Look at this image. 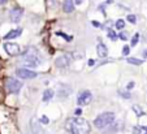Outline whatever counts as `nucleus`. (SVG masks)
Masks as SVG:
<instances>
[{
  "mask_svg": "<svg viewBox=\"0 0 147 134\" xmlns=\"http://www.w3.org/2000/svg\"><path fill=\"white\" fill-rule=\"evenodd\" d=\"M65 128L72 134H89L90 133V124L85 119L74 117L69 119L65 124Z\"/></svg>",
  "mask_w": 147,
  "mask_h": 134,
  "instance_id": "nucleus-1",
  "label": "nucleus"
},
{
  "mask_svg": "<svg viewBox=\"0 0 147 134\" xmlns=\"http://www.w3.org/2000/svg\"><path fill=\"white\" fill-rule=\"evenodd\" d=\"M24 61L30 67H38L42 63V56L35 47H30L24 52Z\"/></svg>",
  "mask_w": 147,
  "mask_h": 134,
  "instance_id": "nucleus-2",
  "label": "nucleus"
},
{
  "mask_svg": "<svg viewBox=\"0 0 147 134\" xmlns=\"http://www.w3.org/2000/svg\"><path fill=\"white\" fill-rule=\"evenodd\" d=\"M113 123H115V113H112V112L100 113L94 120V124L98 129H106L108 126H111Z\"/></svg>",
  "mask_w": 147,
  "mask_h": 134,
  "instance_id": "nucleus-3",
  "label": "nucleus"
},
{
  "mask_svg": "<svg viewBox=\"0 0 147 134\" xmlns=\"http://www.w3.org/2000/svg\"><path fill=\"white\" fill-rule=\"evenodd\" d=\"M7 89H8V91L12 92V94H18L20 90L22 89V82L16 78H9L8 81H7Z\"/></svg>",
  "mask_w": 147,
  "mask_h": 134,
  "instance_id": "nucleus-4",
  "label": "nucleus"
},
{
  "mask_svg": "<svg viewBox=\"0 0 147 134\" xmlns=\"http://www.w3.org/2000/svg\"><path fill=\"white\" fill-rule=\"evenodd\" d=\"M16 74L18 78H22V79H31V78H35L38 73L33 72V70H29L26 68H20V69L16 70Z\"/></svg>",
  "mask_w": 147,
  "mask_h": 134,
  "instance_id": "nucleus-5",
  "label": "nucleus"
},
{
  "mask_svg": "<svg viewBox=\"0 0 147 134\" xmlns=\"http://www.w3.org/2000/svg\"><path fill=\"white\" fill-rule=\"evenodd\" d=\"M22 14H24V9L20 8V7H14V8L11 9V12H9V20L12 21V22L17 24L20 22V20L22 18Z\"/></svg>",
  "mask_w": 147,
  "mask_h": 134,
  "instance_id": "nucleus-6",
  "label": "nucleus"
},
{
  "mask_svg": "<svg viewBox=\"0 0 147 134\" xmlns=\"http://www.w3.org/2000/svg\"><path fill=\"white\" fill-rule=\"evenodd\" d=\"M4 50H5V52L8 53L9 56H16V55H18V53L21 52L20 46L17 44V43H13V42L4 43Z\"/></svg>",
  "mask_w": 147,
  "mask_h": 134,
  "instance_id": "nucleus-7",
  "label": "nucleus"
},
{
  "mask_svg": "<svg viewBox=\"0 0 147 134\" xmlns=\"http://www.w3.org/2000/svg\"><path fill=\"white\" fill-rule=\"evenodd\" d=\"M70 61H72V59H70L69 55H61V56H59L57 59H56L55 64H56V67H57L59 69H64V68L69 67Z\"/></svg>",
  "mask_w": 147,
  "mask_h": 134,
  "instance_id": "nucleus-8",
  "label": "nucleus"
},
{
  "mask_svg": "<svg viewBox=\"0 0 147 134\" xmlns=\"http://www.w3.org/2000/svg\"><path fill=\"white\" fill-rule=\"evenodd\" d=\"M92 100V94L89 91V90H85L80 94L78 96V104L80 106H87L89 103H91Z\"/></svg>",
  "mask_w": 147,
  "mask_h": 134,
  "instance_id": "nucleus-9",
  "label": "nucleus"
},
{
  "mask_svg": "<svg viewBox=\"0 0 147 134\" xmlns=\"http://www.w3.org/2000/svg\"><path fill=\"white\" fill-rule=\"evenodd\" d=\"M96 52H98V56H99L100 59H104V57L108 56V48L103 44V43H99L96 47Z\"/></svg>",
  "mask_w": 147,
  "mask_h": 134,
  "instance_id": "nucleus-10",
  "label": "nucleus"
},
{
  "mask_svg": "<svg viewBox=\"0 0 147 134\" xmlns=\"http://www.w3.org/2000/svg\"><path fill=\"white\" fill-rule=\"evenodd\" d=\"M22 34V29H13V30H11L8 34H5V36H4V39L8 40V39H14V38H17V36H20Z\"/></svg>",
  "mask_w": 147,
  "mask_h": 134,
  "instance_id": "nucleus-11",
  "label": "nucleus"
},
{
  "mask_svg": "<svg viewBox=\"0 0 147 134\" xmlns=\"http://www.w3.org/2000/svg\"><path fill=\"white\" fill-rule=\"evenodd\" d=\"M30 128H31V131H33V134H42V133H43L40 125L38 124V121H36L35 119H33V120L30 121Z\"/></svg>",
  "mask_w": 147,
  "mask_h": 134,
  "instance_id": "nucleus-12",
  "label": "nucleus"
},
{
  "mask_svg": "<svg viewBox=\"0 0 147 134\" xmlns=\"http://www.w3.org/2000/svg\"><path fill=\"white\" fill-rule=\"evenodd\" d=\"M63 11L67 12V13H70V12L74 11V3H73V0H64Z\"/></svg>",
  "mask_w": 147,
  "mask_h": 134,
  "instance_id": "nucleus-13",
  "label": "nucleus"
},
{
  "mask_svg": "<svg viewBox=\"0 0 147 134\" xmlns=\"http://www.w3.org/2000/svg\"><path fill=\"white\" fill-rule=\"evenodd\" d=\"M70 91H72V90H70V87L69 86H61L60 87V90H59V98H67L68 95L70 94Z\"/></svg>",
  "mask_w": 147,
  "mask_h": 134,
  "instance_id": "nucleus-14",
  "label": "nucleus"
},
{
  "mask_svg": "<svg viewBox=\"0 0 147 134\" xmlns=\"http://www.w3.org/2000/svg\"><path fill=\"white\" fill-rule=\"evenodd\" d=\"M53 98V91L51 89H46L45 92H43V96H42V100L43 102H48L50 99Z\"/></svg>",
  "mask_w": 147,
  "mask_h": 134,
  "instance_id": "nucleus-15",
  "label": "nucleus"
},
{
  "mask_svg": "<svg viewBox=\"0 0 147 134\" xmlns=\"http://www.w3.org/2000/svg\"><path fill=\"white\" fill-rule=\"evenodd\" d=\"M128 63L129 64H133V65H141L142 63H143V60L136 59V57H128Z\"/></svg>",
  "mask_w": 147,
  "mask_h": 134,
  "instance_id": "nucleus-16",
  "label": "nucleus"
},
{
  "mask_svg": "<svg viewBox=\"0 0 147 134\" xmlns=\"http://www.w3.org/2000/svg\"><path fill=\"white\" fill-rule=\"evenodd\" d=\"M115 26H116L117 30H122V29L125 28V21L124 20H117L116 24H115Z\"/></svg>",
  "mask_w": 147,
  "mask_h": 134,
  "instance_id": "nucleus-17",
  "label": "nucleus"
},
{
  "mask_svg": "<svg viewBox=\"0 0 147 134\" xmlns=\"http://www.w3.org/2000/svg\"><path fill=\"white\" fill-rule=\"evenodd\" d=\"M108 36H109V39L111 40H116L117 38H119V35L116 34V31H113V30H108Z\"/></svg>",
  "mask_w": 147,
  "mask_h": 134,
  "instance_id": "nucleus-18",
  "label": "nucleus"
},
{
  "mask_svg": "<svg viewBox=\"0 0 147 134\" xmlns=\"http://www.w3.org/2000/svg\"><path fill=\"white\" fill-rule=\"evenodd\" d=\"M138 42H139V34L137 33V34H134L133 38H131V46H133V47L134 46H137V43Z\"/></svg>",
  "mask_w": 147,
  "mask_h": 134,
  "instance_id": "nucleus-19",
  "label": "nucleus"
},
{
  "mask_svg": "<svg viewBox=\"0 0 147 134\" xmlns=\"http://www.w3.org/2000/svg\"><path fill=\"white\" fill-rule=\"evenodd\" d=\"M133 111L136 112V114H137V116H143V114H144V112L142 111V109L139 108L138 106H134V107H133Z\"/></svg>",
  "mask_w": 147,
  "mask_h": 134,
  "instance_id": "nucleus-20",
  "label": "nucleus"
},
{
  "mask_svg": "<svg viewBox=\"0 0 147 134\" xmlns=\"http://www.w3.org/2000/svg\"><path fill=\"white\" fill-rule=\"evenodd\" d=\"M126 18H128V21H129L130 24H136V22H137V17L134 16V14H129Z\"/></svg>",
  "mask_w": 147,
  "mask_h": 134,
  "instance_id": "nucleus-21",
  "label": "nucleus"
},
{
  "mask_svg": "<svg viewBox=\"0 0 147 134\" xmlns=\"http://www.w3.org/2000/svg\"><path fill=\"white\" fill-rule=\"evenodd\" d=\"M129 53H130V47H129V46H124V48H122V55L128 56Z\"/></svg>",
  "mask_w": 147,
  "mask_h": 134,
  "instance_id": "nucleus-22",
  "label": "nucleus"
},
{
  "mask_svg": "<svg viewBox=\"0 0 147 134\" xmlns=\"http://www.w3.org/2000/svg\"><path fill=\"white\" fill-rule=\"evenodd\" d=\"M57 35L63 36V38H64L65 40H68V42H70V40H72V36H70V35H67V34H64V33H60V31H59Z\"/></svg>",
  "mask_w": 147,
  "mask_h": 134,
  "instance_id": "nucleus-23",
  "label": "nucleus"
},
{
  "mask_svg": "<svg viewBox=\"0 0 147 134\" xmlns=\"http://www.w3.org/2000/svg\"><path fill=\"white\" fill-rule=\"evenodd\" d=\"M40 123H42V124H45V125H47V124L50 123V120H48L47 116H42V117H40Z\"/></svg>",
  "mask_w": 147,
  "mask_h": 134,
  "instance_id": "nucleus-24",
  "label": "nucleus"
},
{
  "mask_svg": "<svg viewBox=\"0 0 147 134\" xmlns=\"http://www.w3.org/2000/svg\"><path fill=\"white\" fill-rule=\"evenodd\" d=\"M119 38H120L121 40H126V39H128V33H121V34L119 35Z\"/></svg>",
  "mask_w": 147,
  "mask_h": 134,
  "instance_id": "nucleus-25",
  "label": "nucleus"
},
{
  "mask_svg": "<svg viewBox=\"0 0 147 134\" xmlns=\"http://www.w3.org/2000/svg\"><path fill=\"white\" fill-rule=\"evenodd\" d=\"M134 87V82H129V85L126 86V90H131Z\"/></svg>",
  "mask_w": 147,
  "mask_h": 134,
  "instance_id": "nucleus-26",
  "label": "nucleus"
},
{
  "mask_svg": "<svg viewBox=\"0 0 147 134\" xmlns=\"http://www.w3.org/2000/svg\"><path fill=\"white\" fill-rule=\"evenodd\" d=\"M92 26H95V28H100V24L98 22V21H92Z\"/></svg>",
  "mask_w": 147,
  "mask_h": 134,
  "instance_id": "nucleus-27",
  "label": "nucleus"
},
{
  "mask_svg": "<svg viewBox=\"0 0 147 134\" xmlns=\"http://www.w3.org/2000/svg\"><path fill=\"white\" fill-rule=\"evenodd\" d=\"M83 3V0H74V4L76 5H81Z\"/></svg>",
  "mask_w": 147,
  "mask_h": 134,
  "instance_id": "nucleus-28",
  "label": "nucleus"
},
{
  "mask_svg": "<svg viewBox=\"0 0 147 134\" xmlns=\"http://www.w3.org/2000/svg\"><path fill=\"white\" fill-rule=\"evenodd\" d=\"M7 3H8V0H0V5H4Z\"/></svg>",
  "mask_w": 147,
  "mask_h": 134,
  "instance_id": "nucleus-29",
  "label": "nucleus"
},
{
  "mask_svg": "<svg viewBox=\"0 0 147 134\" xmlns=\"http://www.w3.org/2000/svg\"><path fill=\"white\" fill-rule=\"evenodd\" d=\"M81 113H82V109H81V108H78L77 111H76V114H77V116H78V114H81Z\"/></svg>",
  "mask_w": 147,
  "mask_h": 134,
  "instance_id": "nucleus-30",
  "label": "nucleus"
},
{
  "mask_svg": "<svg viewBox=\"0 0 147 134\" xmlns=\"http://www.w3.org/2000/svg\"><path fill=\"white\" fill-rule=\"evenodd\" d=\"M94 63H95V61H94L92 59H91V60H89V65H94Z\"/></svg>",
  "mask_w": 147,
  "mask_h": 134,
  "instance_id": "nucleus-31",
  "label": "nucleus"
},
{
  "mask_svg": "<svg viewBox=\"0 0 147 134\" xmlns=\"http://www.w3.org/2000/svg\"><path fill=\"white\" fill-rule=\"evenodd\" d=\"M142 129H143V130H144V131H146V133H147V126H142Z\"/></svg>",
  "mask_w": 147,
  "mask_h": 134,
  "instance_id": "nucleus-32",
  "label": "nucleus"
},
{
  "mask_svg": "<svg viewBox=\"0 0 147 134\" xmlns=\"http://www.w3.org/2000/svg\"><path fill=\"white\" fill-rule=\"evenodd\" d=\"M143 56L144 57H147V51H143Z\"/></svg>",
  "mask_w": 147,
  "mask_h": 134,
  "instance_id": "nucleus-33",
  "label": "nucleus"
},
{
  "mask_svg": "<svg viewBox=\"0 0 147 134\" xmlns=\"http://www.w3.org/2000/svg\"><path fill=\"white\" fill-rule=\"evenodd\" d=\"M0 20H1V13H0Z\"/></svg>",
  "mask_w": 147,
  "mask_h": 134,
  "instance_id": "nucleus-34",
  "label": "nucleus"
}]
</instances>
